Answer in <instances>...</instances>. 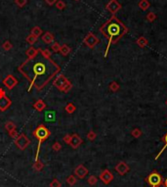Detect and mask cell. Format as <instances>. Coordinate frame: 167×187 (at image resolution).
I'll return each mask as SVG.
<instances>
[{
    "mask_svg": "<svg viewBox=\"0 0 167 187\" xmlns=\"http://www.w3.org/2000/svg\"><path fill=\"white\" fill-rule=\"evenodd\" d=\"M164 186H165V187H167V178L164 180Z\"/></svg>",
    "mask_w": 167,
    "mask_h": 187,
    "instance_id": "44",
    "label": "cell"
},
{
    "mask_svg": "<svg viewBox=\"0 0 167 187\" xmlns=\"http://www.w3.org/2000/svg\"><path fill=\"white\" fill-rule=\"evenodd\" d=\"M65 112H67L68 114H73V113L75 112V110H76V107L74 106L73 103H68L67 105H65Z\"/></svg>",
    "mask_w": 167,
    "mask_h": 187,
    "instance_id": "23",
    "label": "cell"
},
{
    "mask_svg": "<svg viewBox=\"0 0 167 187\" xmlns=\"http://www.w3.org/2000/svg\"><path fill=\"white\" fill-rule=\"evenodd\" d=\"M100 31L109 41L105 52V57H107L112 44L117 43L129 31L127 26L115 15H112L105 24L101 26Z\"/></svg>",
    "mask_w": 167,
    "mask_h": 187,
    "instance_id": "2",
    "label": "cell"
},
{
    "mask_svg": "<svg viewBox=\"0 0 167 187\" xmlns=\"http://www.w3.org/2000/svg\"><path fill=\"white\" fill-rule=\"evenodd\" d=\"M166 124H167V121H166Z\"/></svg>",
    "mask_w": 167,
    "mask_h": 187,
    "instance_id": "47",
    "label": "cell"
},
{
    "mask_svg": "<svg viewBox=\"0 0 167 187\" xmlns=\"http://www.w3.org/2000/svg\"><path fill=\"white\" fill-rule=\"evenodd\" d=\"M60 48H61V45L58 43V42H53L52 45H51V49L53 50L54 52H59L60 51Z\"/></svg>",
    "mask_w": 167,
    "mask_h": 187,
    "instance_id": "37",
    "label": "cell"
},
{
    "mask_svg": "<svg viewBox=\"0 0 167 187\" xmlns=\"http://www.w3.org/2000/svg\"><path fill=\"white\" fill-rule=\"evenodd\" d=\"M138 6L142 11H146L150 8L151 3L149 2V0H140L139 3H138Z\"/></svg>",
    "mask_w": 167,
    "mask_h": 187,
    "instance_id": "20",
    "label": "cell"
},
{
    "mask_svg": "<svg viewBox=\"0 0 167 187\" xmlns=\"http://www.w3.org/2000/svg\"><path fill=\"white\" fill-rule=\"evenodd\" d=\"M41 39L43 40L44 43H46V44H52L53 42H54L55 37H54V35H53V34H51V32L46 31L45 34H44L42 35Z\"/></svg>",
    "mask_w": 167,
    "mask_h": 187,
    "instance_id": "16",
    "label": "cell"
},
{
    "mask_svg": "<svg viewBox=\"0 0 167 187\" xmlns=\"http://www.w3.org/2000/svg\"><path fill=\"white\" fill-rule=\"evenodd\" d=\"M115 171H117L119 176H125L127 173H129L130 168L125 162H119L117 165L115 166Z\"/></svg>",
    "mask_w": 167,
    "mask_h": 187,
    "instance_id": "12",
    "label": "cell"
},
{
    "mask_svg": "<svg viewBox=\"0 0 167 187\" xmlns=\"http://www.w3.org/2000/svg\"><path fill=\"white\" fill-rule=\"evenodd\" d=\"M32 134L33 136L37 138L38 140V145H37V151H36V155H35V161L38 160V154H39V150H40V147L42 143L45 140L49 138V136L51 135V132H50V130L47 128L45 126H43V124H39L36 128L33 130V132H32Z\"/></svg>",
    "mask_w": 167,
    "mask_h": 187,
    "instance_id": "3",
    "label": "cell"
},
{
    "mask_svg": "<svg viewBox=\"0 0 167 187\" xmlns=\"http://www.w3.org/2000/svg\"><path fill=\"white\" fill-rule=\"evenodd\" d=\"M99 42H100V39L94 34H92V32H89L84 37V39H83V43L87 47H89L90 49H93L97 44H99Z\"/></svg>",
    "mask_w": 167,
    "mask_h": 187,
    "instance_id": "6",
    "label": "cell"
},
{
    "mask_svg": "<svg viewBox=\"0 0 167 187\" xmlns=\"http://www.w3.org/2000/svg\"><path fill=\"white\" fill-rule=\"evenodd\" d=\"M26 3H28V0H15V4L20 8H23Z\"/></svg>",
    "mask_w": 167,
    "mask_h": 187,
    "instance_id": "36",
    "label": "cell"
},
{
    "mask_svg": "<svg viewBox=\"0 0 167 187\" xmlns=\"http://www.w3.org/2000/svg\"><path fill=\"white\" fill-rule=\"evenodd\" d=\"M119 88H120V86H119V84L116 81H112V84H109V89H111V91H112V92H116V91H118Z\"/></svg>",
    "mask_w": 167,
    "mask_h": 187,
    "instance_id": "30",
    "label": "cell"
},
{
    "mask_svg": "<svg viewBox=\"0 0 167 187\" xmlns=\"http://www.w3.org/2000/svg\"><path fill=\"white\" fill-rule=\"evenodd\" d=\"M146 18H147V20L150 23H153L156 20V15L154 14L153 12H149V13L147 14V16H146Z\"/></svg>",
    "mask_w": 167,
    "mask_h": 187,
    "instance_id": "28",
    "label": "cell"
},
{
    "mask_svg": "<svg viewBox=\"0 0 167 187\" xmlns=\"http://www.w3.org/2000/svg\"><path fill=\"white\" fill-rule=\"evenodd\" d=\"M96 137H97V134L93 131V130H90V131L87 133V139H88V140L94 141L95 139H96Z\"/></svg>",
    "mask_w": 167,
    "mask_h": 187,
    "instance_id": "34",
    "label": "cell"
},
{
    "mask_svg": "<svg viewBox=\"0 0 167 187\" xmlns=\"http://www.w3.org/2000/svg\"><path fill=\"white\" fill-rule=\"evenodd\" d=\"M136 43H137V45L140 47V48H145V47L148 46L149 41L145 36H140L138 39H137Z\"/></svg>",
    "mask_w": 167,
    "mask_h": 187,
    "instance_id": "18",
    "label": "cell"
},
{
    "mask_svg": "<svg viewBox=\"0 0 167 187\" xmlns=\"http://www.w3.org/2000/svg\"><path fill=\"white\" fill-rule=\"evenodd\" d=\"M131 134H132V136L134 138H139V137H141L142 134H143V132H142V130L138 128V127H136V128H134L132 129V131H131Z\"/></svg>",
    "mask_w": 167,
    "mask_h": 187,
    "instance_id": "27",
    "label": "cell"
},
{
    "mask_svg": "<svg viewBox=\"0 0 167 187\" xmlns=\"http://www.w3.org/2000/svg\"><path fill=\"white\" fill-rule=\"evenodd\" d=\"M161 141L163 142V143H164V145H163V147H162V149L159 151L158 152V154H157L156 155V160H157L160 157V155H161V154L164 152L165 151V149L167 148V132L165 133V135H163L162 136V138H161Z\"/></svg>",
    "mask_w": 167,
    "mask_h": 187,
    "instance_id": "22",
    "label": "cell"
},
{
    "mask_svg": "<svg viewBox=\"0 0 167 187\" xmlns=\"http://www.w3.org/2000/svg\"><path fill=\"white\" fill-rule=\"evenodd\" d=\"M38 49H36V48H34V47H32V46H31L29 47V48L26 50V55L28 56V58H33V57H35V56H36L37 54H38Z\"/></svg>",
    "mask_w": 167,
    "mask_h": 187,
    "instance_id": "19",
    "label": "cell"
},
{
    "mask_svg": "<svg viewBox=\"0 0 167 187\" xmlns=\"http://www.w3.org/2000/svg\"><path fill=\"white\" fill-rule=\"evenodd\" d=\"M15 145H16L20 150H25L29 145V139L26 134L21 133V134H19V136L15 139Z\"/></svg>",
    "mask_w": 167,
    "mask_h": 187,
    "instance_id": "7",
    "label": "cell"
},
{
    "mask_svg": "<svg viewBox=\"0 0 167 187\" xmlns=\"http://www.w3.org/2000/svg\"><path fill=\"white\" fill-rule=\"evenodd\" d=\"M165 104H166V106H167V100H166V102H165Z\"/></svg>",
    "mask_w": 167,
    "mask_h": 187,
    "instance_id": "45",
    "label": "cell"
},
{
    "mask_svg": "<svg viewBox=\"0 0 167 187\" xmlns=\"http://www.w3.org/2000/svg\"><path fill=\"white\" fill-rule=\"evenodd\" d=\"M11 105H12V101L10 98L6 96V94L0 96V111L5 112L6 110H8V108H10Z\"/></svg>",
    "mask_w": 167,
    "mask_h": 187,
    "instance_id": "11",
    "label": "cell"
},
{
    "mask_svg": "<svg viewBox=\"0 0 167 187\" xmlns=\"http://www.w3.org/2000/svg\"><path fill=\"white\" fill-rule=\"evenodd\" d=\"M70 134H67L64 136V141L67 144H70Z\"/></svg>",
    "mask_w": 167,
    "mask_h": 187,
    "instance_id": "41",
    "label": "cell"
},
{
    "mask_svg": "<svg viewBox=\"0 0 167 187\" xmlns=\"http://www.w3.org/2000/svg\"><path fill=\"white\" fill-rule=\"evenodd\" d=\"M53 84H54V86L56 88H58L60 91L65 93L68 92V91L71 89V87H72L71 82L68 81L63 74H60V75L56 76L54 81H53Z\"/></svg>",
    "mask_w": 167,
    "mask_h": 187,
    "instance_id": "4",
    "label": "cell"
},
{
    "mask_svg": "<svg viewBox=\"0 0 167 187\" xmlns=\"http://www.w3.org/2000/svg\"><path fill=\"white\" fill-rule=\"evenodd\" d=\"M100 179L102 180V182L104 183V184L108 185L113 180V174L109 170H105V171H103L102 173H101Z\"/></svg>",
    "mask_w": 167,
    "mask_h": 187,
    "instance_id": "10",
    "label": "cell"
},
{
    "mask_svg": "<svg viewBox=\"0 0 167 187\" xmlns=\"http://www.w3.org/2000/svg\"><path fill=\"white\" fill-rule=\"evenodd\" d=\"M18 84H19L18 79L12 75H8L4 79H3V84H4L9 90H12L14 87H16Z\"/></svg>",
    "mask_w": 167,
    "mask_h": 187,
    "instance_id": "9",
    "label": "cell"
},
{
    "mask_svg": "<svg viewBox=\"0 0 167 187\" xmlns=\"http://www.w3.org/2000/svg\"><path fill=\"white\" fill-rule=\"evenodd\" d=\"M52 148H53V150H54V151L58 152V151H60V150L62 149V146H61V144H60L59 142H55V143L53 144Z\"/></svg>",
    "mask_w": 167,
    "mask_h": 187,
    "instance_id": "38",
    "label": "cell"
},
{
    "mask_svg": "<svg viewBox=\"0 0 167 187\" xmlns=\"http://www.w3.org/2000/svg\"><path fill=\"white\" fill-rule=\"evenodd\" d=\"M4 94H6L4 89H3V88H0V96H1V95H4Z\"/></svg>",
    "mask_w": 167,
    "mask_h": 187,
    "instance_id": "43",
    "label": "cell"
},
{
    "mask_svg": "<svg viewBox=\"0 0 167 187\" xmlns=\"http://www.w3.org/2000/svg\"><path fill=\"white\" fill-rule=\"evenodd\" d=\"M44 1H45L49 6H53L56 4V2L58 1V0H44Z\"/></svg>",
    "mask_w": 167,
    "mask_h": 187,
    "instance_id": "42",
    "label": "cell"
},
{
    "mask_svg": "<svg viewBox=\"0 0 167 187\" xmlns=\"http://www.w3.org/2000/svg\"><path fill=\"white\" fill-rule=\"evenodd\" d=\"M37 38H38V37L34 36V35L29 34V35H28V36H26V42L29 43V44H31V45L32 46L35 42H37Z\"/></svg>",
    "mask_w": 167,
    "mask_h": 187,
    "instance_id": "26",
    "label": "cell"
},
{
    "mask_svg": "<svg viewBox=\"0 0 167 187\" xmlns=\"http://www.w3.org/2000/svg\"><path fill=\"white\" fill-rule=\"evenodd\" d=\"M43 167H44V165L42 164V162L39 161V160H36L35 163H34V165H33V168L35 171H39L42 170Z\"/></svg>",
    "mask_w": 167,
    "mask_h": 187,
    "instance_id": "29",
    "label": "cell"
},
{
    "mask_svg": "<svg viewBox=\"0 0 167 187\" xmlns=\"http://www.w3.org/2000/svg\"><path fill=\"white\" fill-rule=\"evenodd\" d=\"M12 47H13V45H12L11 41H9V40H6L5 42L2 44V48L4 49L5 51H9V50H11Z\"/></svg>",
    "mask_w": 167,
    "mask_h": 187,
    "instance_id": "31",
    "label": "cell"
},
{
    "mask_svg": "<svg viewBox=\"0 0 167 187\" xmlns=\"http://www.w3.org/2000/svg\"><path fill=\"white\" fill-rule=\"evenodd\" d=\"M33 108L36 110L37 112H42L43 110L46 108V104L44 103L43 100H37L36 102L33 104Z\"/></svg>",
    "mask_w": 167,
    "mask_h": 187,
    "instance_id": "17",
    "label": "cell"
},
{
    "mask_svg": "<svg viewBox=\"0 0 167 187\" xmlns=\"http://www.w3.org/2000/svg\"><path fill=\"white\" fill-rule=\"evenodd\" d=\"M16 128H17V126L13 123V121H7V123H5V129L7 130L8 132H10Z\"/></svg>",
    "mask_w": 167,
    "mask_h": 187,
    "instance_id": "24",
    "label": "cell"
},
{
    "mask_svg": "<svg viewBox=\"0 0 167 187\" xmlns=\"http://www.w3.org/2000/svg\"><path fill=\"white\" fill-rule=\"evenodd\" d=\"M87 181H88L89 184L93 186V185H95V184H96V183L98 182V178H97V177L95 176H90L88 177V180H87Z\"/></svg>",
    "mask_w": 167,
    "mask_h": 187,
    "instance_id": "33",
    "label": "cell"
},
{
    "mask_svg": "<svg viewBox=\"0 0 167 187\" xmlns=\"http://www.w3.org/2000/svg\"><path fill=\"white\" fill-rule=\"evenodd\" d=\"M146 181L151 185V187H160L163 183V179L162 176L156 171H153L147 176Z\"/></svg>",
    "mask_w": 167,
    "mask_h": 187,
    "instance_id": "5",
    "label": "cell"
},
{
    "mask_svg": "<svg viewBox=\"0 0 167 187\" xmlns=\"http://www.w3.org/2000/svg\"><path fill=\"white\" fill-rule=\"evenodd\" d=\"M50 187H61V183L58 179H53V181L50 183Z\"/></svg>",
    "mask_w": 167,
    "mask_h": 187,
    "instance_id": "39",
    "label": "cell"
},
{
    "mask_svg": "<svg viewBox=\"0 0 167 187\" xmlns=\"http://www.w3.org/2000/svg\"><path fill=\"white\" fill-rule=\"evenodd\" d=\"M9 135L14 139H16L18 136H19V134H18V132H17V129H14V130H12V131H10L9 132Z\"/></svg>",
    "mask_w": 167,
    "mask_h": 187,
    "instance_id": "40",
    "label": "cell"
},
{
    "mask_svg": "<svg viewBox=\"0 0 167 187\" xmlns=\"http://www.w3.org/2000/svg\"><path fill=\"white\" fill-rule=\"evenodd\" d=\"M74 174H75L77 177H79V178H84L88 174V170L83 165H79L77 166L75 170H74Z\"/></svg>",
    "mask_w": 167,
    "mask_h": 187,
    "instance_id": "14",
    "label": "cell"
},
{
    "mask_svg": "<svg viewBox=\"0 0 167 187\" xmlns=\"http://www.w3.org/2000/svg\"><path fill=\"white\" fill-rule=\"evenodd\" d=\"M74 1H79V0H74Z\"/></svg>",
    "mask_w": 167,
    "mask_h": 187,
    "instance_id": "46",
    "label": "cell"
},
{
    "mask_svg": "<svg viewBox=\"0 0 167 187\" xmlns=\"http://www.w3.org/2000/svg\"><path fill=\"white\" fill-rule=\"evenodd\" d=\"M83 143V140L82 138L80 137L78 134H76V133H74L70 136V144L71 148H73V149H77L80 145Z\"/></svg>",
    "mask_w": 167,
    "mask_h": 187,
    "instance_id": "13",
    "label": "cell"
},
{
    "mask_svg": "<svg viewBox=\"0 0 167 187\" xmlns=\"http://www.w3.org/2000/svg\"><path fill=\"white\" fill-rule=\"evenodd\" d=\"M121 8H122V5L117 0H111L106 6V9L109 13H112V15H115Z\"/></svg>",
    "mask_w": 167,
    "mask_h": 187,
    "instance_id": "8",
    "label": "cell"
},
{
    "mask_svg": "<svg viewBox=\"0 0 167 187\" xmlns=\"http://www.w3.org/2000/svg\"><path fill=\"white\" fill-rule=\"evenodd\" d=\"M44 120L47 123H54L56 121V112L55 111H46L44 113Z\"/></svg>",
    "mask_w": 167,
    "mask_h": 187,
    "instance_id": "15",
    "label": "cell"
},
{
    "mask_svg": "<svg viewBox=\"0 0 167 187\" xmlns=\"http://www.w3.org/2000/svg\"><path fill=\"white\" fill-rule=\"evenodd\" d=\"M56 8L59 9V10H64V9L65 8V3L63 1V0H58V1L56 2Z\"/></svg>",
    "mask_w": 167,
    "mask_h": 187,
    "instance_id": "32",
    "label": "cell"
},
{
    "mask_svg": "<svg viewBox=\"0 0 167 187\" xmlns=\"http://www.w3.org/2000/svg\"><path fill=\"white\" fill-rule=\"evenodd\" d=\"M70 51H71V48L68 44H63V45H61V48H60L59 52L61 53L63 56H68L70 53Z\"/></svg>",
    "mask_w": 167,
    "mask_h": 187,
    "instance_id": "21",
    "label": "cell"
},
{
    "mask_svg": "<svg viewBox=\"0 0 167 187\" xmlns=\"http://www.w3.org/2000/svg\"><path fill=\"white\" fill-rule=\"evenodd\" d=\"M18 71L29 81L28 91L33 86L37 90H41L61 72V67L51 57H46L38 52L35 57L28 58L19 66Z\"/></svg>",
    "mask_w": 167,
    "mask_h": 187,
    "instance_id": "1",
    "label": "cell"
},
{
    "mask_svg": "<svg viewBox=\"0 0 167 187\" xmlns=\"http://www.w3.org/2000/svg\"><path fill=\"white\" fill-rule=\"evenodd\" d=\"M76 181H77V180H76L75 176H68L67 178V182L70 185H74L76 183Z\"/></svg>",
    "mask_w": 167,
    "mask_h": 187,
    "instance_id": "35",
    "label": "cell"
},
{
    "mask_svg": "<svg viewBox=\"0 0 167 187\" xmlns=\"http://www.w3.org/2000/svg\"><path fill=\"white\" fill-rule=\"evenodd\" d=\"M31 34L34 35V36H36V37H39L40 35L42 34V29H41L39 26H34V28L31 29Z\"/></svg>",
    "mask_w": 167,
    "mask_h": 187,
    "instance_id": "25",
    "label": "cell"
}]
</instances>
